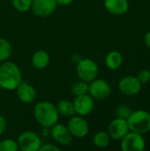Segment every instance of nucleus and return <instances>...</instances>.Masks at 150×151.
<instances>
[{
    "mask_svg": "<svg viewBox=\"0 0 150 151\" xmlns=\"http://www.w3.org/2000/svg\"><path fill=\"white\" fill-rule=\"evenodd\" d=\"M142 84L135 76H126L118 82L119 91L127 96H133L138 95L141 90Z\"/></svg>",
    "mask_w": 150,
    "mask_h": 151,
    "instance_id": "nucleus-10",
    "label": "nucleus"
},
{
    "mask_svg": "<svg viewBox=\"0 0 150 151\" xmlns=\"http://www.w3.org/2000/svg\"><path fill=\"white\" fill-rule=\"evenodd\" d=\"M120 147L123 151H143L146 142L142 134L131 131L121 140Z\"/></svg>",
    "mask_w": 150,
    "mask_h": 151,
    "instance_id": "nucleus-6",
    "label": "nucleus"
},
{
    "mask_svg": "<svg viewBox=\"0 0 150 151\" xmlns=\"http://www.w3.org/2000/svg\"><path fill=\"white\" fill-rule=\"evenodd\" d=\"M50 61V55L47 51L43 50H39L35 51L32 56V65L37 70L45 69Z\"/></svg>",
    "mask_w": 150,
    "mask_h": 151,
    "instance_id": "nucleus-16",
    "label": "nucleus"
},
{
    "mask_svg": "<svg viewBox=\"0 0 150 151\" xmlns=\"http://www.w3.org/2000/svg\"><path fill=\"white\" fill-rule=\"evenodd\" d=\"M33 0H11L12 6L19 12H26L31 9Z\"/></svg>",
    "mask_w": 150,
    "mask_h": 151,
    "instance_id": "nucleus-22",
    "label": "nucleus"
},
{
    "mask_svg": "<svg viewBox=\"0 0 150 151\" xmlns=\"http://www.w3.org/2000/svg\"><path fill=\"white\" fill-rule=\"evenodd\" d=\"M15 90L18 98L24 104H31L36 98V91L34 88L27 82L22 81Z\"/></svg>",
    "mask_w": 150,
    "mask_h": 151,
    "instance_id": "nucleus-14",
    "label": "nucleus"
},
{
    "mask_svg": "<svg viewBox=\"0 0 150 151\" xmlns=\"http://www.w3.org/2000/svg\"><path fill=\"white\" fill-rule=\"evenodd\" d=\"M123 63V57L120 52L117 50L110 51L105 57V65L111 70L118 69Z\"/></svg>",
    "mask_w": 150,
    "mask_h": 151,
    "instance_id": "nucleus-17",
    "label": "nucleus"
},
{
    "mask_svg": "<svg viewBox=\"0 0 150 151\" xmlns=\"http://www.w3.org/2000/svg\"><path fill=\"white\" fill-rule=\"evenodd\" d=\"M6 127H7V124H6L5 119L0 114V136L5 132Z\"/></svg>",
    "mask_w": 150,
    "mask_h": 151,
    "instance_id": "nucleus-27",
    "label": "nucleus"
},
{
    "mask_svg": "<svg viewBox=\"0 0 150 151\" xmlns=\"http://www.w3.org/2000/svg\"><path fill=\"white\" fill-rule=\"evenodd\" d=\"M60 148L57 147L56 144H51V143H46V144H42L40 150L39 151H59Z\"/></svg>",
    "mask_w": 150,
    "mask_h": 151,
    "instance_id": "nucleus-26",
    "label": "nucleus"
},
{
    "mask_svg": "<svg viewBox=\"0 0 150 151\" xmlns=\"http://www.w3.org/2000/svg\"><path fill=\"white\" fill-rule=\"evenodd\" d=\"M68 121L67 128L73 137L84 138L89 132V126L88 121L82 116H72Z\"/></svg>",
    "mask_w": 150,
    "mask_h": 151,
    "instance_id": "nucleus-7",
    "label": "nucleus"
},
{
    "mask_svg": "<svg viewBox=\"0 0 150 151\" xmlns=\"http://www.w3.org/2000/svg\"><path fill=\"white\" fill-rule=\"evenodd\" d=\"M136 77L141 84H147L150 81V71L147 69H143L138 73Z\"/></svg>",
    "mask_w": 150,
    "mask_h": 151,
    "instance_id": "nucleus-25",
    "label": "nucleus"
},
{
    "mask_svg": "<svg viewBox=\"0 0 150 151\" xmlns=\"http://www.w3.org/2000/svg\"><path fill=\"white\" fill-rule=\"evenodd\" d=\"M34 116L39 125L49 128L57 124L59 119L57 107L48 101H42L34 105Z\"/></svg>",
    "mask_w": 150,
    "mask_h": 151,
    "instance_id": "nucleus-2",
    "label": "nucleus"
},
{
    "mask_svg": "<svg viewBox=\"0 0 150 151\" xmlns=\"http://www.w3.org/2000/svg\"><path fill=\"white\" fill-rule=\"evenodd\" d=\"M72 103L75 110V114L82 117L90 114L95 108L94 98L88 94L75 96Z\"/></svg>",
    "mask_w": 150,
    "mask_h": 151,
    "instance_id": "nucleus-11",
    "label": "nucleus"
},
{
    "mask_svg": "<svg viewBox=\"0 0 150 151\" xmlns=\"http://www.w3.org/2000/svg\"><path fill=\"white\" fill-rule=\"evenodd\" d=\"M57 7L56 0H33L31 11L33 13L40 18H44L51 15Z\"/></svg>",
    "mask_w": 150,
    "mask_h": 151,
    "instance_id": "nucleus-9",
    "label": "nucleus"
},
{
    "mask_svg": "<svg viewBox=\"0 0 150 151\" xmlns=\"http://www.w3.org/2000/svg\"><path fill=\"white\" fill-rule=\"evenodd\" d=\"M77 76L80 81L90 83L97 78L99 67L97 64L91 58L80 59L76 66Z\"/></svg>",
    "mask_w": 150,
    "mask_h": 151,
    "instance_id": "nucleus-4",
    "label": "nucleus"
},
{
    "mask_svg": "<svg viewBox=\"0 0 150 151\" xmlns=\"http://www.w3.org/2000/svg\"><path fill=\"white\" fill-rule=\"evenodd\" d=\"M18 142L12 139H4L0 142V151H18Z\"/></svg>",
    "mask_w": 150,
    "mask_h": 151,
    "instance_id": "nucleus-23",
    "label": "nucleus"
},
{
    "mask_svg": "<svg viewBox=\"0 0 150 151\" xmlns=\"http://www.w3.org/2000/svg\"><path fill=\"white\" fill-rule=\"evenodd\" d=\"M59 115H63L65 117H72L75 115V110L73 106V103L67 99L60 100L56 106Z\"/></svg>",
    "mask_w": 150,
    "mask_h": 151,
    "instance_id": "nucleus-18",
    "label": "nucleus"
},
{
    "mask_svg": "<svg viewBox=\"0 0 150 151\" xmlns=\"http://www.w3.org/2000/svg\"><path fill=\"white\" fill-rule=\"evenodd\" d=\"M126 120L132 132L143 135L150 131V113L147 111L138 110L132 111Z\"/></svg>",
    "mask_w": 150,
    "mask_h": 151,
    "instance_id": "nucleus-3",
    "label": "nucleus"
},
{
    "mask_svg": "<svg viewBox=\"0 0 150 151\" xmlns=\"http://www.w3.org/2000/svg\"><path fill=\"white\" fill-rule=\"evenodd\" d=\"M110 141H111V137H110L109 134L104 131L97 132L93 137L94 144L96 147L101 148V149L106 148L110 144Z\"/></svg>",
    "mask_w": 150,
    "mask_h": 151,
    "instance_id": "nucleus-19",
    "label": "nucleus"
},
{
    "mask_svg": "<svg viewBox=\"0 0 150 151\" xmlns=\"http://www.w3.org/2000/svg\"><path fill=\"white\" fill-rule=\"evenodd\" d=\"M50 135L52 139L61 146H69L72 142L73 136L66 126L63 124H55L50 127Z\"/></svg>",
    "mask_w": 150,
    "mask_h": 151,
    "instance_id": "nucleus-13",
    "label": "nucleus"
},
{
    "mask_svg": "<svg viewBox=\"0 0 150 151\" xmlns=\"http://www.w3.org/2000/svg\"><path fill=\"white\" fill-rule=\"evenodd\" d=\"M89 95L96 100H104L111 93V88L108 81L103 79H95L89 84Z\"/></svg>",
    "mask_w": 150,
    "mask_h": 151,
    "instance_id": "nucleus-8",
    "label": "nucleus"
},
{
    "mask_svg": "<svg viewBox=\"0 0 150 151\" xmlns=\"http://www.w3.org/2000/svg\"><path fill=\"white\" fill-rule=\"evenodd\" d=\"M105 9L114 15H122L129 9L128 0H103Z\"/></svg>",
    "mask_w": 150,
    "mask_h": 151,
    "instance_id": "nucleus-15",
    "label": "nucleus"
},
{
    "mask_svg": "<svg viewBox=\"0 0 150 151\" xmlns=\"http://www.w3.org/2000/svg\"><path fill=\"white\" fill-rule=\"evenodd\" d=\"M19 150L22 151H39L42 146L40 136L33 131H24L18 138Z\"/></svg>",
    "mask_w": 150,
    "mask_h": 151,
    "instance_id": "nucleus-5",
    "label": "nucleus"
},
{
    "mask_svg": "<svg viewBox=\"0 0 150 151\" xmlns=\"http://www.w3.org/2000/svg\"><path fill=\"white\" fill-rule=\"evenodd\" d=\"M22 82V75L19 67L13 62L4 61L0 65V88L12 91Z\"/></svg>",
    "mask_w": 150,
    "mask_h": 151,
    "instance_id": "nucleus-1",
    "label": "nucleus"
},
{
    "mask_svg": "<svg viewBox=\"0 0 150 151\" xmlns=\"http://www.w3.org/2000/svg\"><path fill=\"white\" fill-rule=\"evenodd\" d=\"M88 91H89V84L88 82L83 81H76L71 87V92L74 96L88 94Z\"/></svg>",
    "mask_w": 150,
    "mask_h": 151,
    "instance_id": "nucleus-20",
    "label": "nucleus"
},
{
    "mask_svg": "<svg viewBox=\"0 0 150 151\" xmlns=\"http://www.w3.org/2000/svg\"><path fill=\"white\" fill-rule=\"evenodd\" d=\"M132 111H133L131 107H129L126 104H120L115 109V114L117 118H120L124 119H127L130 114L132 113Z\"/></svg>",
    "mask_w": 150,
    "mask_h": 151,
    "instance_id": "nucleus-24",
    "label": "nucleus"
},
{
    "mask_svg": "<svg viewBox=\"0 0 150 151\" xmlns=\"http://www.w3.org/2000/svg\"><path fill=\"white\" fill-rule=\"evenodd\" d=\"M130 131L127 120L120 118L114 119L108 126V134L115 141H121Z\"/></svg>",
    "mask_w": 150,
    "mask_h": 151,
    "instance_id": "nucleus-12",
    "label": "nucleus"
},
{
    "mask_svg": "<svg viewBox=\"0 0 150 151\" xmlns=\"http://www.w3.org/2000/svg\"><path fill=\"white\" fill-rule=\"evenodd\" d=\"M56 1L57 3V5H69L74 0H56Z\"/></svg>",
    "mask_w": 150,
    "mask_h": 151,
    "instance_id": "nucleus-28",
    "label": "nucleus"
},
{
    "mask_svg": "<svg viewBox=\"0 0 150 151\" xmlns=\"http://www.w3.org/2000/svg\"><path fill=\"white\" fill-rule=\"evenodd\" d=\"M144 40H145V43H146V45L149 47L150 49V31H149L146 35H145V36H144Z\"/></svg>",
    "mask_w": 150,
    "mask_h": 151,
    "instance_id": "nucleus-29",
    "label": "nucleus"
},
{
    "mask_svg": "<svg viewBox=\"0 0 150 151\" xmlns=\"http://www.w3.org/2000/svg\"><path fill=\"white\" fill-rule=\"evenodd\" d=\"M12 48L11 43L4 38H0V62L6 61L11 55Z\"/></svg>",
    "mask_w": 150,
    "mask_h": 151,
    "instance_id": "nucleus-21",
    "label": "nucleus"
}]
</instances>
